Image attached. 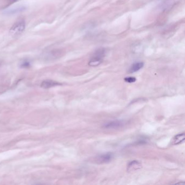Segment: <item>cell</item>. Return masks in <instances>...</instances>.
I'll list each match as a JSON object with an SVG mask.
<instances>
[{
	"instance_id": "obj_4",
	"label": "cell",
	"mask_w": 185,
	"mask_h": 185,
	"mask_svg": "<svg viewBox=\"0 0 185 185\" xmlns=\"http://www.w3.org/2000/svg\"><path fill=\"white\" fill-rule=\"evenodd\" d=\"M141 168V164L140 163L139 161H133L128 164L127 167V171L129 172H131L138 170Z\"/></svg>"
},
{
	"instance_id": "obj_6",
	"label": "cell",
	"mask_w": 185,
	"mask_h": 185,
	"mask_svg": "<svg viewBox=\"0 0 185 185\" xmlns=\"http://www.w3.org/2000/svg\"><path fill=\"white\" fill-rule=\"evenodd\" d=\"M185 139V133L178 134L173 138V140H172V144L174 145H176V144L181 143L184 142Z\"/></svg>"
},
{
	"instance_id": "obj_8",
	"label": "cell",
	"mask_w": 185,
	"mask_h": 185,
	"mask_svg": "<svg viewBox=\"0 0 185 185\" xmlns=\"http://www.w3.org/2000/svg\"><path fill=\"white\" fill-rule=\"evenodd\" d=\"M122 121H114V122H110L109 123H107L105 125V128H116V127H119L121 125H122Z\"/></svg>"
},
{
	"instance_id": "obj_9",
	"label": "cell",
	"mask_w": 185,
	"mask_h": 185,
	"mask_svg": "<svg viewBox=\"0 0 185 185\" xmlns=\"http://www.w3.org/2000/svg\"><path fill=\"white\" fill-rule=\"evenodd\" d=\"M136 78L135 77H126V78H124V81L127 83H134L136 81Z\"/></svg>"
},
{
	"instance_id": "obj_2",
	"label": "cell",
	"mask_w": 185,
	"mask_h": 185,
	"mask_svg": "<svg viewBox=\"0 0 185 185\" xmlns=\"http://www.w3.org/2000/svg\"><path fill=\"white\" fill-rule=\"evenodd\" d=\"M104 49H100L95 52V56L91 59L89 62V65L91 66H98L102 61L103 57L104 55Z\"/></svg>"
},
{
	"instance_id": "obj_1",
	"label": "cell",
	"mask_w": 185,
	"mask_h": 185,
	"mask_svg": "<svg viewBox=\"0 0 185 185\" xmlns=\"http://www.w3.org/2000/svg\"><path fill=\"white\" fill-rule=\"evenodd\" d=\"M25 28V21L24 20H17L10 29V33L13 36H17L24 32Z\"/></svg>"
},
{
	"instance_id": "obj_3",
	"label": "cell",
	"mask_w": 185,
	"mask_h": 185,
	"mask_svg": "<svg viewBox=\"0 0 185 185\" xmlns=\"http://www.w3.org/2000/svg\"><path fill=\"white\" fill-rule=\"evenodd\" d=\"M112 158V154L108 153L98 156L97 158H96V160L98 163H106L110 161Z\"/></svg>"
},
{
	"instance_id": "obj_7",
	"label": "cell",
	"mask_w": 185,
	"mask_h": 185,
	"mask_svg": "<svg viewBox=\"0 0 185 185\" xmlns=\"http://www.w3.org/2000/svg\"><path fill=\"white\" fill-rule=\"evenodd\" d=\"M59 84L56 83V82L53 81H50V80H47L45 81L42 83V87L45 89H47V88H52L55 86L58 85Z\"/></svg>"
},
{
	"instance_id": "obj_5",
	"label": "cell",
	"mask_w": 185,
	"mask_h": 185,
	"mask_svg": "<svg viewBox=\"0 0 185 185\" xmlns=\"http://www.w3.org/2000/svg\"><path fill=\"white\" fill-rule=\"evenodd\" d=\"M143 65L144 63L143 62H138L133 63L129 68V73H134L139 71L141 68L143 67Z\"/></svg>"
},
{
	"instance_id": "obj_10",
	"label": "cell",
	"mask_w": 185,
	"mask_h": 185,
	"mask_svg": "<svg viewBox=\"0 0 185 185\" xmlns=\"http://www.w3.org/2000/svg\"><path fill=\"white\" fill-rule=\"evenodd\" d=\"M17 0H9V1H10V2H14V1H16Z\"/></svg>"
}]
</instances>
